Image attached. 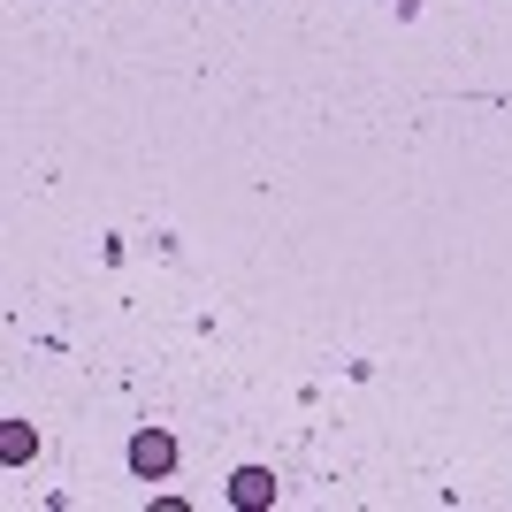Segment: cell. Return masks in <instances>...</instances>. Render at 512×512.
<instances>
[{
	"label": "cell",
	"mask_w": 512,
	"mask_h": 512,
	"mask_svg": "<svg viewBox=\"0 0 512 512\" xmlns=\"http://www.w3.org/2000/svg\"><path fill=\"white\" fill-rule=\"evenodd\" d=\"M130 474H138V482H169L176 474V436L169 428H138V436H130Z\"/></svg>",
	"instance_id": "6da1fadb"
},
{
	"label": "cell",
	"mask_w": 512,
	"mask_h": 512,
	"mask_svg": "<svg viewBox=\"0 0 512 512\" xmlns=\"http://www.w3.org/2000/svg\"><path fill=\"white\" fill-rule=\"evenodd\" d=\"M230 505L237 512H268V505H276V474H268V467H237L230 474Z\"/></svg>",
	"instance_id": "7a4b0ae2"
},
{
	"label": "cell",
	"mask_w": 512,
	"mask_h": 512,
	"mask_svg": "<svg viewBox=\"0 0 512 512\" xmlns=\"http://www.w3.org/2000/svg\"><path fill=\"white\" fill-rule=\"evenodd\" d=\"M31 451H39V436H31V421H8V428H0V459H8V467H23Z\"/></svg>",
	"instance_id": "3957f363"
}]
</instances>
